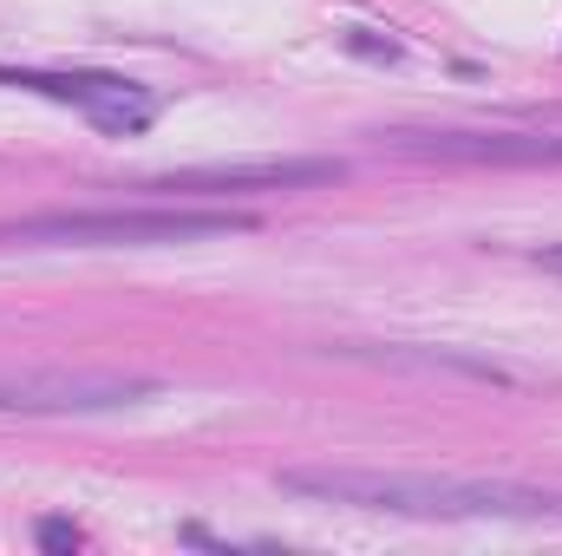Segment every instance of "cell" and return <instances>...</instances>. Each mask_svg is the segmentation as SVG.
I'll list each match as a JSON object with an SVG mask.
<instances>
[{
	"instance_id": "8",
	"label": "cell",
	"mask_w": 562,
	"mask_h": 556,
	"mask_svg": "<svg viewBox=\"0 0 562 556\" xmlns=\"http://www.w3.org/2000/svg\"><path fill=\"white\" fill-rule=\"evenodd\" d=\"M33 544H40V551H79L86 531H79L72 518H40V524H33Z\"/></svg>"
},
{
	"instance_id": "5",
	"label": "cell",
	"mask_w": 562,
	"mask_h": 556,
	"mask_svg": "<svg viewBox=\"0 0 562 556\" xmlns=\"http://www.w3.org/2000/svg\"><path fill=\"white\" fill-rule=\"evenodd\" d=\"M157 400V380L125 374H0V413H119Z\"/></svg>"
},
{
	"instance_id": "2",
	"label": "cell",
	"mask_w": 562,
	"mask_h": 556,
	"mask_svg": "<svg viewBox=\"0 0 562 556\" xmlns=\"http://www.w3.org/2000/svg\"><path fill=\"white\" fill-rule=\"evenodd\" d=\"M256 230L249 210H53L0 223L7 249H164V243H210Z\"/></svg>"
},
{
	"instance_id": "1",
	"label": "cell",
	"mask_w": 562,
	"mask_h": 556,
	"mask_svg": "<svg viewBox=\"0 0 562 556\" xmlns=\"http://www.w3.org/2000/svg\"><path fill=\"white\" fill-rule=\"evenodd\" d=\"M281 491L347 511L386 518H517V524H562V491L537 485H484V478H425V471H353V465H288Z\"/></svg>"
},
{
	"instance_id": "6",
	"label": "cell",
	"mask_w": 562,
	"mask_h": 556,
	"mask_svg": "<svg viewBox=\"0 0 562 556\" xmlns=\"http://www.w3.org/2000/svg\"><path fill=\"white\" fill-rule=\"evenodd\" d=\"M347 177L340 157H256V164H190L170 177H150L157 197H236V190H314Z\"/></svg>"
},
{
	"instance_id": "3",
	"label": "cell",
	"mask_w": 562,
	"mask_h": 556,
	"mask_svg": "<svg viewBox=\"0 0 562 556\" xmlns=\"http://www.w3.org/2000/svg\"><path fill=\"white\" fill-rule=\"evenodd\" d=\"M386 151L425 164H562V132H464V125H400L380 132Z\"/></svg>"
},
{
	"instance_id": "4",
	"label": "cell",
	"mask_w": 562,
	"mask_h": 556,
	"mask_svg": "<svg viewBox=\"0 0 562 556\" xmlns=\"http://www.w3.org/2000/svg\"><path fill=\"white\" fill-rule=\"evenodd\" d=\"M0 86H20V92L79 105L105 132H144L157 119V99L144 92L138 79H119V73H33V66H0Z\"/></svg>"
},
{
	"instance_id": "7",
	"label": "cell",
	"mask_w": 562,
	"mask_h": 556,
	"mask_svg": "<svg viewBox=\"0 0 562 556\" xmlns=\"http://www.w3.org/2000/svg\"><path fill=\"white\" fill-rule=\"evenodd\" d=\"M327 354L340 360H380V367H419V374H464L477 387H517L510 367L484 360V354H464V347H413V341H334Z\"/></svg>"
},
{
	"instance_id": "9",
	"label": "cell",
	"mask_w": 562,
	"mask_h": 556,
	"mask_svg": "<svg viewBox=\"0 0 562 556\" xmlns=\"http://www.w3.org/2000/svg\"><path fill=\"white\" fill-rule=\"evenodd\" d=\"M537 263H543V269H562V243H543V249H537Z\"/></svg>"
}]
</instances>
